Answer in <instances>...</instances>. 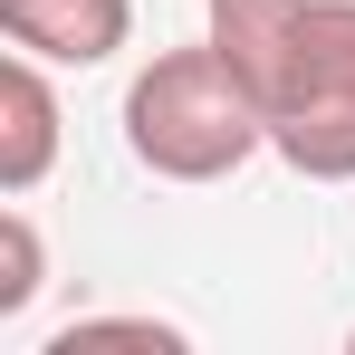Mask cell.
Listing matches in <instances>:
<instances>
[{
  "mask_svg": "<svg viewBox=\"0 0 355 355\" xmlns=\"http://www.w3.org/2000/svg\"><path fill=\"white\" fill-rule=\"evenodd\" d=\"M49 58H0V192H39L49 164H58V87L39 77Z\"/></svg>",
  "mask_w": 355,
  "mask_h": 355,
  "instance_id": "cell-4",
  "label": "cell"
},
{
  "mask_svg": "<svg viewBox=\"0 0 355 355\" xmlns=\"http://www.w3.org/2000/svg\"><path fill=\"white\" fill-rule=\"evenodd\" d=\"M39 288H49V259H39L29 211H0V317H19Z\"/></svg>",
  "mask_w": 355,
  "mask_h": 355,
  "instance_id": "cell-7",
  "label": "cell"
},
{
  "mask_svg": "<svg viewBox=\"0 0 355 355\" xmlns=\"http://www.w3.org/2000/svg\"><path fill=\"white\" fill-rule=\"evenodd\" d=\"M346 346H355V336H346Z\"/></svg>",
  "mask_w": 355,
  "mask_h": 355,
  "instance_id": "cell-8",
  "label": "cell"
},
{
  "mask_svg": "<svg viewBox=\"0 0 355 355\" xmlns=\"http://www.w3.org/2000/svg\"><path fill=\"white\" fill-rule=\"evenodd\" d=\"M297 0H211V49L240 67V87L259 96L269 87V67H279V39H288Z\"/></svg>",
  "mask_w": 355,
  "mask_h": 355,
  "instance_id": "cell-5",
  "label": "cell"
},
{
  "mask_svg": "<svg viewBox=\"0 0 355 355\" xmlns=\"http://www.w3.org/2000/svg\"><path fill=\"white\" fill-rule=\"evenodd\" d=\"M259 144H269V116H259V96L240 87V67L211 39L164 49L125 87V154L144 173H164V182H221Z\"/></svg>",
  "mask_w": 355,
  "mask_h": 355,
  "instance_id": "cell-1",
  "label": "cell"
},
{
  "mask_svg": "<svg viewBox=\"0 0 355 355\" xmlns=\"http://www.w3.org/2000/svg\"><path fill=\"white\" fill-rule=\"evenodd\" d=\"M192 336L182 327H164V317H77V327H58L39 355H182Z\"/></svg>",
  "mask_w": 355,
  "mask_h": 355,
  "instance_id": "cell-6",
  "label": "cell"
},
{
  "mask_svg": "<svg viewBox=\"0 0 355 355\" xmlns=\"http://www.w3.org/2000/svg\"><path fill=\"white\" fill-rule=\"evenodd\" d=\"M0 39L49 67H106L135 39V0H0Z\"/></svg>",
  "mask_w": 355,
  "mask_h": 355,
  "instance_id": "cell-3",
  "label": "cell"
},
{
  "mask_svg": "<svg viewBox=\"0 0 355 355\" xmlns=\"http://www.w3.org/2000/svg\"><path fill=\"white\" fill-rule=\"evenodd\" d=\"M269 154L307 182H355V0H297L259 87Z\"/></svg>",
  "mask_w": 355,
  "mask_h": 355,
  "instance_id": "cell-2",
  "label": "cell"
}]
</instances>
